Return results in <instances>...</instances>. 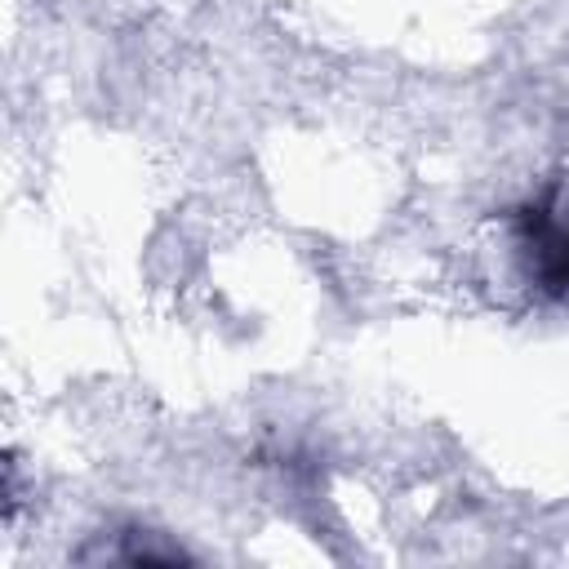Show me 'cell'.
I'll use <instances>...</instances> for the list:
<instances>
[{"instance_id":"1","label":"cell","mask_w":569,"mask_h":569,"mask_svg":"<svg viewBox=\"0 0 569 569\" xmlns=\"http://www.w3.org/2000/svg\"><path fill=\"white\" fill-rule=\"evenodd\" d=\"M525 249L533 253V271L551 289H569V196L529 209Z\"/></svg>"}]
</instances>
